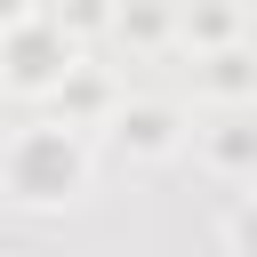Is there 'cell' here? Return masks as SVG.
I'll list each match as a JSON object with an SVG mask.
<instances>
[{
  "label": "cell",
  "instance_id": "6da1fadb",
  "mask_svg": "<svg viewBox=\"0 0 257 257\" xmlns=\"http://www.w3.org/2000/svg\"><path fill=\"white\" fill-rule=\"evenodd\" d=\"M64 185H72V153H64L56 137H40V145L24 153V193L48 201V193H64Z\"/></svg>",
  "mask_w": 257,
  "mask_h": 257
}]
</instances>
